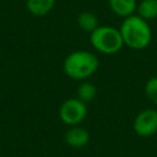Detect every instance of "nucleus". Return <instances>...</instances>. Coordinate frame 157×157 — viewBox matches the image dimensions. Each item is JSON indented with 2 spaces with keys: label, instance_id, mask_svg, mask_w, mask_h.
Wrapping results in <instances>:
<instances>
[{
  "label": "nucleus",
  "instance_id": "obj_1",
  "mask_svg": "<svg viewBox=\"0 0 157 157\" xmlns=\"http://www.w3.org/2000/svg\"><path fill=\"white\" fill-rule=\"evenodd\" d=\"M119 31L124 45L132 50H142L147 48L152 40V29L148 21L140 17L137 13L123 18Z\"/></svg>",
  "mask_w": 157,
  "mask_h": 157
},
{
  "label": "nucleus",
  "instance_id": "obj_2",
  "mask_svg": "<svg viewBox=\"0 0 157 157\" xmlns=\"http://www.w3.org/2000/svg\"><path fill=\"white\" fill-rule=\"evenodd\" d=\"M99 67L98 56L88 50H75L67 54L63 63V70L67 77L76 81L90 78Z\"/></svg>",
  "mask_w": 157,
  "mask_h": 157
},
{
  "label": "nucleus",
  "instance_id": "obj_3",
  "mask_svg": "<svg viewBox=\"0 0 157 157\" xmlns=\"http://www.w3.org/2000/svg\"><path fill=\"white\" fill-rule=\"evenodd\" d=\"M90 43L92 48L105 55H113L124 47L123 37L119 28L109 25H99L90 33Z\"/></svg>",
  "mask_w": 157,
  "mask_h": 157
},
{
  "label": "nucleus",
  "instance_id": "obj_4",
  "mask_svg": "<svg viewBox=\"0 0 157 157\" xmlns=\"http://www.w3.org/2000/svg\"><path fill=\"white\" fill-rule=\"evenodd\" d=\"M87 117V103L82 102L77 97L65 99L59 107V118L67 125H80Z\"/></svg>",
  "mask_w": 157,
  "mask_h": 157
},
{
  "label": "nucleus",
  "instance_id": "obj_5",
  "mask_svg": "<svg viewBox=\"0 0 157 157\" xmlns=\"http://www.w3.org/2000/svg\"><path fill=\"white\" fill-rule=\"evenodd\" d=\"M132 129L137 136L150 137L157 132V109L145 108L140 110L132 121Z\"/></svg>",
  "mask_w": 157,
  "mask_h": 157
},
{
  "label": "nucleus",
  "instance_id": "obj_6",
  "mask_svg": "<svg viewBox=\"0 0 157 157\" xmlns=\"http://www.w3.org/2000/svg\"><path fill=\"white\" fill-rule=\"evenodd\" d=\"M64 140L66 145L71 148H82L90 141V132L81 125L69 126V129L65 132Z\"/></svg>",
  "mask_w": 157,
  "mask_h": 157
},
{
  "label": "nucleus",
  "instance_id": "obj_7",
  "mask_svg": "<svg viewBox=\"0 0 157 157\" xmlns=\"http://www.w3.org/2000/svg\"><path fill=\"white\" fill-rule=\"evenodd\" d=\"M108 6L115 16L125 18L136 13L137 0H108Z\"/></svg>",
  "mask_w": 157,
  "mask_h": 157
},
{
  "label": "nucleus",
  "instance_id": "obj_8",
  "mask_svg": "<svg viewBox=\"0 0 157 157\" xmlns=\"http://www.w3.org/2000/svg\"><path fill=\"white\" fill-rule=\"evenodd\" d=\"M55 2L56 0H26V9L31 15L43 17L54 9Z\"/></svg>",
  "mask_w": 157,
  "mask_h": 157
},
{
  "label": "nucleus",
  "instance_id": "obj_9",
  "mask_svg": "<svg viewBox=\"0 0 157 157\" xmlns=\"http://www.w3.org/2000/svg\"><path fill=\"white\" fill-rule=\"evenodd\" d=\"M77 25L83 32L91 33L99 26V22H98V17L96 16L94 12L82 11L77 16Z\"/></svg>",
  "mask_w": 157,
  "mask_h": 157
},
{
  "label": "nucleus",
  "instance_id": "obj_10",
  "mask_svg": "<svg viewBox=\"0 0 157 157\" xmlns=\"http://www.w3.org/2000/svg\"><path fill=\"white\" fill-rule=\"evenodd\" d=\"M136 13L145 18L146 21H151L157 18V0H141L137 2Z\"/></svg>",
  "mask_w": 157,
  "mask_h": 157
},
{
  "label": "nucleus",
  "instance_id": "obj_11",
  "mask_svg": "<svg viewBox=\"0 0 157 157\" xmlns=\"http://www.w3.org/2000/svg\"><path fill=\"white\" fill-rule=\"evenodd\" d=\"M96 96H97V87L87 80L82 81L76 88V97L85 103L92 102L96 98Z\"/></svg>",
  "mask_w": 157,
  "mask_h": 157
},
{
  "label": "nucleus",
  "instance_id": "obj_12",
  "mask_svg": "<svg viewBox=\"0 0 157 157\" xmlns=\"http://www.w3.org/2000/svg\"><path fill=\"white\" fill-rule=\"evenodd\" d=\"M144 92L147 99L157 105V76H152L146 81Z\"/></svg>",
  "mask_w": 157,
  "mask_h": 157
},
{
  "label": "nucleus",
  "instance_id": "obj_13",
  "mask_svg": "<svg viewBox=\"0 0 157 157\" xmlns=\"http://www.w3.org/2000/svg\"><path fill=\"white\" fill-rule=\"evenodd\" d=\"M0 134H1V126H0Z\"/></svg>",
  "mask_w": 157,
  "mask_h": 157
}]
</instances>
